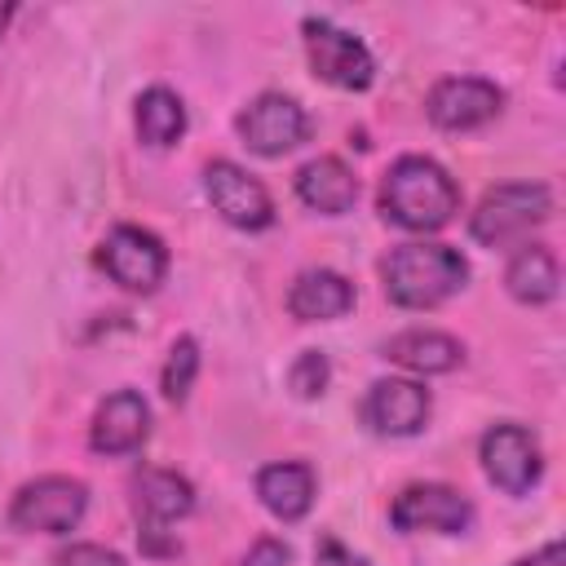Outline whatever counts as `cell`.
I'll return each instance as SVG.
<instances>
[{
    "instance_id": "cell-15",
    "label": "cell",
    "mask_w": 566,
    "mask_h": 566,
    "mask_svg": "<svg viewBox=\"0 0 566 566\" xmlns=\"http://www.w3.org/2000/svg\"><path fill=\"white\" fill-rule=\"evenodd\" d=\"M287 310L292 318L301 323H332V318H345L354 310V283L327 265L318 270H301L287 287Z\"/></svg>"
},
{
    "instance_id": "cell-21",
    "label": "cell",
    "mask_w": 566,
    "mask_h": 566,
    "mask_svg": "<svg viewBox=\"0 0 566 566\" xmlns=\"http://www.w3.org/2000/svg\"><path fill=\"white\" fill-rule=\"evenodd\" d=\"M195 376H199V340L195 336H177L172 349H168V363L159 371V389L168 402H186L190 389H195Z\"/></svg>"
},
{
    "instance_id": "cell-3",
    "label": "cell",
    "mask_w": 566,
    "mask_h": 566,
    "mask_svg": "<svg viewBox=\"0 0 566 566\" xmlns=\"http://www.w3.org/2000/svg\"><path fill=\"white\" fill-rule=\"evenodd\" d=\"M548 217H553V190L544 181H504L482 195V203L469 217V234L482 248H504L526 239Z\"/></svg>"
},
{
    "instance_id": "cell-24",
    "label": "cell",
    "mask_w": 566,
    "mask_h": 566,
    "mask_svg": "<svg viewBox=\"0 0 566 566\" xmlns=\"http://www.w3.org/2000/svg\"><path fill=\"white\" fill-rule=\"evenodd\" d=\"M287 562H292V548H287L283 539H274V535H261V539L243 553L239 566H287Z\"/></svg>"
},
{
    "instance_id": "cell-18",
    "label": "cell",
    "mask_w": 566,
    "mask_h": 566,
    "mask_svg": "<svg viewBox=\"0 0 566 566\" xmlns=\"http://www.w3.org/2000/svg\"><path fill=\"white\" fill-rule=\"evenodd\" d=\"M314 491H318V478L305 460H274L256 473V500L279 522H301L314 504Z\"/></svg>"
},
{
    "instance_id": "cell-2",
    "label": "cell",
    "mask_w": 566,
    "mask_h": 566,
    "mask_svg": "<svg viewBox=\"0 0 566 566\" xmlns=\"http://www.w3.org/2000/svg\"><path fill=\"white\" fill-rule=\"evenodd\" d=\"M380 279H385V296L398 310H433L469 283V261L451 243L416 239V243H398L385 256Z\"/></svg>"
},
{
    "instance_id": "cell-13",
    "label": "cell",
    "mask_w": 566,
    "mask_h": 566,
    "mask_svg": "<svg viewBox=\"0 0 566 566\" xmlns=\"http://www.w3.org/2000/svg\"><path fill=\"white\" fill-rule=\"evenodd\" d=\"M150 433V407L137 389H115L97 402L88 424V447L97 455H133Z\"/></svg>"
},
{
    "instance_id": "cell-16",
    "label": "cell",
    "mask_w": 566,
    "mask_h": 566,
    "mask_svg": "<svg viewBox=\"0 0 566 566\" xmlns=\"http://www.w3.org/2000/svg\"><path fill=\"white\" fill-rule=\"evenodd\" d=\"M296 199L310 212L345 217L354 208V199H358V177L345 168V159L318 155V159H310V164L296 168Z\"/></svg>"
},
{
    "instance_id": "cell-25",
    "label": "cell",
    "mask_w": 566,
    "mask_h": 566,
    "mask_svg": "<svg viewBox=\"0 0 566 566\" xmlns=\"http://www.w3.org/2000/svg\"><path fill=\"white\" fill-rule=\"evenodd\" d=\"M314 562H318V566H371L367 557H358L354 548H345L336 535H323V539H318V548H314Z\"/></svg>"
},
{
    "instance_id": "cell-19",
    "label": "cell",
    "mask_w": 566,
    "mask_h": 566,
    "mask_svg": "<svg viewBox=\"0 0 566 566\" xmlns=\"http://www.w3.org/2000/svg\"><path fill=\"white\" fill-rule=\"evenodd\" d=\"M504 287L517 305H548L562 287L557 256L544 243H522L504 265Z\"/></svg>"
},
{
    "instance_id": "cell-4",
    "label": "cell",
    "mask_w": 566,
    "mask_h": 566,
    "mask_svg": "<svg viewBox=\"0 0 566 566\" xmlns=\"http://www.w3.org/2000/svg\"><path fill=\"white\" fill-rule=\"evenodd\" d=\"M301 40H305L310 71H314L323 84L345 88V93L371 88V80H376V57H371V49H367L354 31L336 27L332 18H314V13H310V18L301 22Z\"/></svg>"
},
{
    "instance_id": "cell-23",
    "label": "cell",
    "mask_w": 566,
    "mask_h": 566,
    "mask_svg": "<svg viewBox=\"0 0 566 566\" xmlns=\"http://www.w3.org/2000/svg\"><path fill=\"white\" fill-rule=\"evenodd\" d=\"M53 566H128V562L106 544H71L53 557Z\"/></svg>"
},
{
    "instance_id": "cell-8",
    "label": "cell",
    "mask_w": 566,
    "mask_h": 566,
    "mask_svg": "<svg viewBox=\"0 0 566 566\" xmlns=\"http://www.w3.org/2000/svg\"><path fill=\"white\" fill-rule=\"evenodd\" d=\"M389 522L402 535H464L473 526V504L447 482H411L394 495Z\"/></svg>"
},
{
    "instance_id": "cell-7",
    "label": "cell",
    "mask_w": 566,
    "mask_h": 566,
    "mask_svg": "<svg viewBox=\"0 0 566 566\" xmlns=\"http://www.w3.org/2000/svg\"><path fill=\"white\" fill-rule=\"evenodd\" d=\"M478 460H482V473L495 491L504 495H526L539 473H544V451H539V438L526 429V424H491L482 433V447H478Z\"/></svg>"
},
{
    "instance_id": "cell-22",
    "label": "cell",
    "mask_w": 566,
    "mask_h": 566,
    "mask_svg": "<svg viewBox=\"0 0 566 566\" xmlns=\"http://www.w3.org/2000/svg\"><path fill=\"white\" fill-rule=\"evenodd\" d=\"M327 385H332V363H327V354H323V349H301L296 363L287 367V389H292L296 398H323Z\"/></svg>"
},
{
    "instance_id": "cell-1",
    "label": "cell",
    "mask_w": 566,
    "mask_h": 566,
    "mask_svg": "<svg viewBox=\"0 0 566 566\" xmlns=\"http://www.w3.org/2000/svg\"><path fill=\"white\" fill-rule=\"evenodd\" d=\"M460 212L455 177L429 155H402L380 177V217L411 234H433Z\"/></svg>"
},
{
    "instance_id": "cell-14",
    "label": "cell",
    "mask_w": 566,
    "mask_h": 566,
    "mask_svg": "<svg viewBox=\"0 0 566 566\" xmlns=\"http://www.w3.org/2000/svg\"><path fill=\"white\" fill-rule=\"evenodd\" d=\"M128 491L142 526H172L195 509V486L177 469H137Z\"/></svg>"
},
{
    "instance_id": "cell-6",
    "label": "cell",
    "mask_w": 566,
    "mask_h": 566,
    "mask_svg": "<svg viewBox=\"0 0 566 566\" xmlns=\"http://www.w3.org/2000/svg\"><path fill=\"white\" fill-rule=\"evenodd\" d=\"M97 265L106 270L111 283H119L124 292H155L168 274V248L159 234L142 230V226H115L102 248H97Z\"/></svg>"
},
{
    "instance_id": "cell-26",
    "label": "cell",
    "mask_w": 566,
    "mask_h": 566,
    "mask_svg": "<svg viewBox=\"0 0 566 566\" xmlns=\"http://www.w3.org/2000/svg\"><path fill=\"white\" fill-rule=\"evenodd\" d=\"M509 566H566V548H562V539H548L544 548H535V553H526Z\"/></svg>"
},
{
    "instance_id": "cell-11",
    "label": "cell",
    "mask_w": 566,
    "mask_h": 566,
    "mask_svg": "<svg viewBox=\"0 0 566 566\" xmlns=\"http://www.w3.org/2000/svg\"><path fill=\"white\" fill-rule=\"evenodd\" d=\"M504 111V93L482 75H447L429 88L424 115L442 133H473Z\"/></svg>"
},
{
    "instance_id": "cell-12",
    "label": "cell",
    "mask_w": 566,
    "mask_h": 566,
    "mask_svg": "<svg viewBox=\"0 0 566 566\" xmlns=\"http://www.w3.org/2000/svg\"><path fill=\"white\" fill-rule=\"evenodd\" d=\"M429 411H433L429 389L420 380H407V376H385L363 398V420L380 438H411V433H420L429 424Z\"/></svg>"
},
{
    "instance_id": "cell-9",
    "label": "cell",
    "mask_w": 566,
    "mask_h": 566,
    "mask_svg": "<svg viewBox=\"0 0 566 566\" xmlns=\"http://www.w3.org/2000/svg\"><path fill=\"white\" fill-rule=\"evenodd\" d=\"M234 128H239V142H243L252 155L279 159V155L296 150V146L310 137V115H305V106H301L296 97H287V93H261V97H252V102L239 111Z\"/></svg>"
},
{
    "instance_id": "cell-20",
    "label": "cell",
    "mask_w": 566,
    "mask_h": 566,
    "mask_svg": "<svg viewBox=\"0 0 566 566\" xmlns=\"http://www.w3.org/2000/svg\"><path fill=\"white\" fill-rule=\"evenodd\" d=\"M133 124H137V142H142V146L164 150V146L181 142V133H186V102H181L172 88L150 84V88L137 97Z\"/></svg>"
},
{
    "instance_id": "cell-27",
    "label": "cell",
    "mask_w": 566,
    "mask_h": 566,
    "mask_svg": "<svg viewBox=\"0 0 566 566\" xmlns=\"http://www.w3.org/2000/svg\"><path fill=\"white\" fill-rule=\"evenodd\" d=\"M13 13H18V9H13V4H0V35H4V27H9V22H13Z\"/></svg>"
},
{
    "instance_id": "cell-10",
    "label": "cell",
    "mask_w": 566,
    "mask_h": 566,
    "mask_svg": "<svg viewBox=\"0 0 566 566\" xmlns=\"http://www.w3.org/2000/svg\"><path fill=\"white\" fill-rule=\"evenodd\" d=\"M203 195L212 203V212L234 226V230H265L274 221V199L270 190L248 172L239 168L234 159H212L203 164Z\"/></svg>"
},
{
    "instance_id": "cell-17",
    "label": "cell",
    "mask_w": 566,
    "mask_h": 566,
    "mask_svg": "<svg viewBox=\"0 0 566 566\" xmlns=\"http://www.w3.org/2000/svg\"><path fill=\"white\" fill-rule=\"evenodd\" d=\"M380 354L389 363L416 371V376H442V371H455L464 363V345L438 327H407V332L389 336Z\"/></svg>"
},
{
    "instance_id": "cell-5",
    "label": "cell",
    "mask_w": 566,
    "mask_h": 566,
    "mask_svg": "<svg viewBox=\"0 0 566 566\" xmlns=\"http://www.w3.org/2000/svg\"><path fill=\"white\" fill-rule=\"evenodd\" d=\"M84 509H88V486L80 478L44 473V478L18 486V495L9 504V522L18 531H35V535H66L80 526Z\"/></svg>"
}]
</instances>
